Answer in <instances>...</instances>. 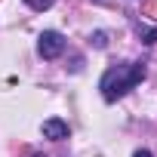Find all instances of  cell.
Returning <instances> with one entry per match:
<instances>
[{"instance_id":"cell-2","label":"cell","mask_w":157,"mask_h":157,"mask_svg":"<svg viewBox=\"0 0 157 157\" xmlns=\"http://www.w3.org/2000/svg\"><path fill=\"white\" fill-rule=\"evenodd\" d=\"M37 49H40V56H43V59H59V56H62V49H65V37H62L59 31H43V34H40Z\"/></svg>"},{"instance_id":"cell-4","label":"cell","mask_w":157,"mask_h":157,"mask_svg":"<svg viewBox=\"0 0 157 157\" xmlns=\"http://www.w3.org/2000/svg\"><path fill=\"white\" fill-rule=\"evenodd\" d=\"M25 3H28L31 10H49V6L56 3V0H25Z\"/></svg>"},{"instance_id":"cell-7","label":"cell","mask_w":157,"mask_h":157,"mask_svg":"<svg viewBox=\"0 0 157 157\" xmlns=\"http://www.w3.org/2000/svg\"><path fill=\"white\" fill-rule=\"evenodd\" d=\"M145 10H148V13H157V0H151V3H148Z\"/></svg>"},{"instance_id":"cell-1","label":"cell","mask_w":157,"mask_h":157,"mask_svg":"<svg viewBox=\"0 0 157 157\" xmlns=\"http://www.w3.org/2000/svg\"><path fill=\"white\" fill-rule=\"evenodd\" d=\"M145 80V62H136V65H117V68H108L105 77H102V96L105 102H117L123 99L136 83Z\"/></svg>"},{"instance_id":"cell-6","label":"cell","mask_w":157,"mask_h":157,"mask_svg":"<svg viewBox=\"0 0 157 157\" xmlns=\"http://www.w3.org/2000/svg\"><path fill=\"white\" fill-rule=\"evenodd\" d=\"M154 40H157V28L154 31H145V43H154Z\"/></svg>"},{"instance_id":"cell-5","label":"cell","mask_w":157,"mask_h":157,"mask_svg":"<svg viewBox=\"0 0 157 157\" xmlns=\"http://www.w3.org/2000/svg\"><path fill=\"white\" fill-rule=\"evenodd\" d=\"M93 43H96V46H99V49H102V46H105V43H108V40H105V34H102V31H96V34H93Z\"/></svg>"},{"instance_id":"cell-3","label":"cell","mask_w":157,"mask_h":157,"mask_svg":"<svg viewBox=\"0 0 157 157\" xmlns=\"http://www.w3.org/2000/svg\"><path fill=\"white\" fill-rule=\"evenodd\" d=\"M43 136L52 142H62V139H68V123L59 117H49V120H43Z\"/></svg>"},{"instance_id":"cell-8","label":"cell","mask_w":157,"mask_h":157,"mask_svg":"<svg viewBox=\"0 0 157 157\" xmlns=\"http://www.w3.org/2000/svg\"><path fill=\"white\" fill-rule=\"evenodd\" d=\"M132 157H151V151H145V148H142V151H136Z\"/></svg>"}]
</instances>
